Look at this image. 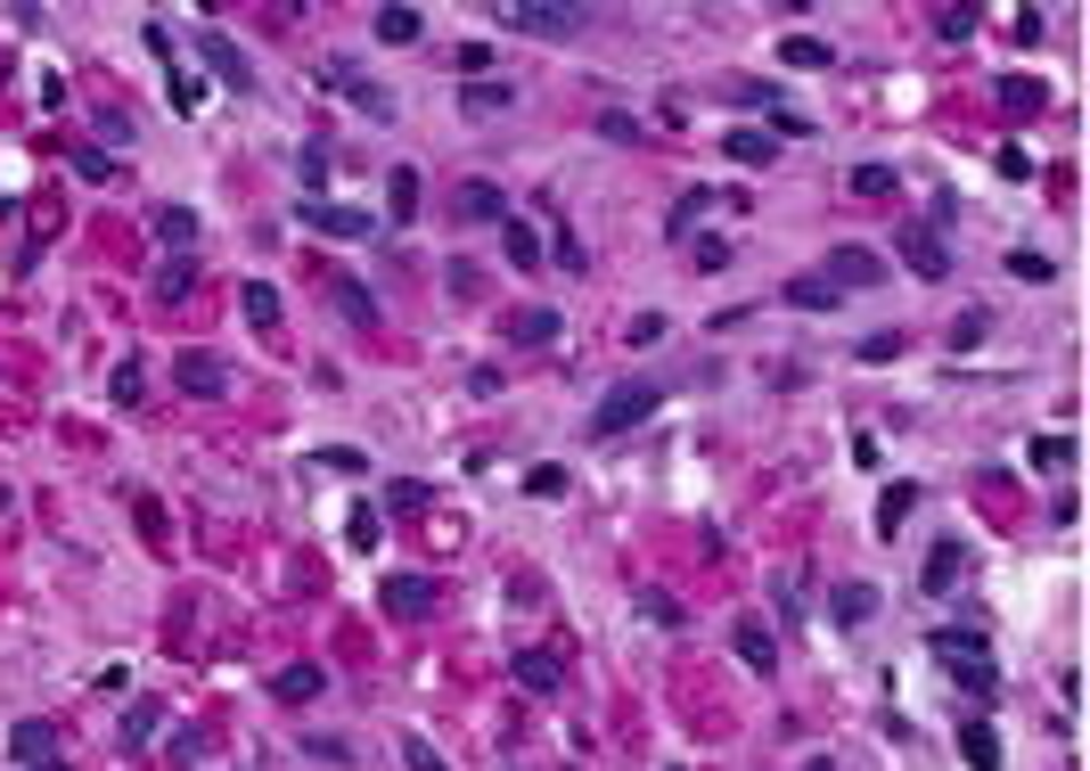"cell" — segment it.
<instances>
[{
  "label": "cell",
  "instance_id": "cell-1",
  "mask_svg": "<svg viewBox=\"0 0 1090 771\" xmlns=\"http://www.w3.org/2000/svg\"><path fill=\"white\" fill-rule=\"evenodd\" d=\"M320 82H328V91H345V99H353V108H361L369 123H394V115H403V108H394V91H386V82H369L361 67H353V58H328V67H320Z\"/></svg>",
  "mask_w": 1090,
  "mask_h": 771
},
{
  "label": "cell",
  "instance_id": "cell-2",
  "mask_svg": "<svg viewBox=\"0 0 1090 771\" xmlns=\"http://www.w3.org/2000/svg\"><path fill=\"white\" fill-rule=\"evenodd\" d=\"M648 410H656V386H648V378H623V386L591 410V435H623V427H640Z\"/></svg>",
  "mask_w": 1090,
  "mask_h": 771
},
{
  "label": "cell",
  "instance_id": "cell-3",
  "mask_svg": "<svg viewBox=\"0 0 1090 771\" xmlns=\"http://www.w3.org/2000/svg\"><path fill=\"white\" fill-rule=\"evenodd\" d=\"M821 280L836 287V296H845V287H877V280H886V255H869V246H836V255L821 263Z\"/></svg>",
  "mask_w": 1090,
  "mask_h": 771
},
{
  "label": "cell",
  "instance_id": "cell-4",
  "mask_svg": "<svg viewBox=\"0 0 1090 771\" xmlns=\"http://www.w3.org/2000/svg\"><path fill=\"white\" fill-rule=\"evenodd\" d=\"M173 386L197 394V403H222V394H230V369L214 362V353H173Z\"/></svg>",
  "mask_w": 1090,
  "mask_h": 771
},
{
  "label": "cell",
  "instance_id": "cell-5",
  "mask_svg": "<svg viewBox=\"0 0 1090 771\" xmlns=\"http://www.w3.org/2000/svg\"><path fill=\"white\" fill-rule=\"evenodd\" d=\"M894 255H903L918 280H943V271H951V246H943L927 222H910V231H894Z\"/></svg>",
  "mask_w": 1090,
  "mask_h": 771
},
{
  "label": "cell",
  "instance_id": "cell-6",
  "mask_svg": "<svg viewBox=\"0 0 1090 771\" xmlns=\"http://www.w3.org/2000/svg\"><path fill=\"white\" fill-rule=\"evenodd\" d=\"M386 616L394 623H418V616H435V575H386Z\"/></svg>",
  "mask_w": 1090,
  "mask_h": 771
},
{
  "label": "cell",
  "instance_id": "cell-7",
  "mask_svg": "<svg viewBox=\"0 0 1090 771\" xmlns=\"http://www.w3.org/2000/svg\"><path fill=\"white\" fill-rule=\"evenodd\" d=\"M574 26H582V9H526V0L500 9V33H550V41H566Z\"/></svg>",
  "mask_w": 1090,
  "mask_h": 771
},
{
  "label": "cell",
  "instance_id": "cell-8",
  "mask_svg": "<svg viewBox=\"0 0 1090 771\" xmlns=\"http://www.w3.org/2000/svg\"><path fill=\"white\" fill-rule=\"evenodd\" d=\"M304 231H320V239H377L369 214H353V205H328V197H304Z\"/></svg>",
  "mask_w": 1090,
  "mask_h": 771
},
{
  "label": "cell",
  "instance_id": "cell-9",
  "mask_svg": "<svg viewBox=\"0 0 1090 771\" xmlns=\"http://www.w3.org/2000/svg\"><path fill=\"white\" fill-rule=\"evenodd\" d=\"M509 673H517V681H526V690H533V698H550V690H566V657H558V649H517V657H509Z\"/></svg>",
  "mask_w": 1090,
  "mask_h": 771
},
{
  "label": "cell",
  "instance_id": "cell-10",
  "mask_svg": "<svg viewBox=\"0 0 1090 771\" xmlns=\"http://www.w3.org/2000/svg\"><path fill=\"white\" fill-rule=\"evenodd\" d=\"M968 567H976V558H968V541H935V558H927V575H918V582H927V591L943 599V591H959V582H968Z\"/></svg>",
  "mask_w": 1090,
  "mask_h": 771
},
{
  "label": "cell",
  "instance_id": "cell-11",
  "mask_svg": "<svg viewBox=\"0 0 1090 771\" xmlns=\"http://www.w3.org/2000/svg\"><path fill=\"white\" fill-rule=\"evenodd\" d=\"M197 58H205V67H214V74L230 82V91H255V67H246V58L230 50L222 33H197Z\"/></svg>",
  "mask_w": 1090,
  "mask_h": 771
},
{
  "label": "cell",
  "instance_id": "cell-12",
  "mask_svg": "<svg viewBox=\"0 0 1090 771\" xmlns=\"http://www.w3.org/2000/svg\"><path fill=\"white\" fill-rule=\"evenodd\" d=\"M451 214H459V222H509V205H500L492 181H459V190H451Z\"/></svg>",
  "mask_w": 1090,
  "mask_h": 771
},
{
  "label": "cell",
  "instance_id": "cell-13",
  "mask_svg": "<svg viewBox=\"0 0 1090 771\" xmlns=\"http://www.w3.org/2000/svg\"><path fill=\"white\" fill-rule=\"evenodd\" d=\"M369 33H377V41H394V50H410V41L427 33V17H418V9H403V0H386V9L369 17Z\"/></svg>",
  "mask_w": 1090,
  "mask_h": 771
},
{
  "label": "cell",
  "instance_id": "cell-14",
  "mask_svg": "<svg viewBox=\"0 0 1090 771\" xmlns=\"http://www.w3.org/2000/svg\"><path fill=\"white\" fill-rule=\"evenodd\" d=\"M780 58H787L795 74H828V67H836V41H821V33H787Z\"/></svg>",
  "mask_w": 1090,
  "mask_h": 771
},
{
  "label": "cell",
  "instance_id": "cell-15",
  "mask_svg": "<svg viewBox=\"0 0 1090 771\" xmlns=\"http://www.w3.org/2000/svg\"><path fill=\"white\" fill-rule=\"evenodd\" d=\"M9 755L26 763V771H41V763H58V739H50V722H17L9 731Z\"/></svg>",
  "mask_w": 1090,
  "mask_h": 771
},
{
  "label": "cell",
  "instance_id": "cell-16",
  "mask_svg": "<svg viewBox=\"0 0 1090 771\" xmlns=\"http://www.w3.org/2000/svg\"><path fill=\"white\" fill-rule=\"evenodd\" d=\"M558 337V304H526L509 312V345H550Z\"/></svg>",
  "mask_w": 1090,
  "mask_h": 771
},
{
  "label": "cell",
  "instance_id": "cell-17",
  "mask_svg": "<svg viewBox=\"0 0 1090 771\" xmlns=\"http://www.w3.org/2000/svg\"><path fill=\"white\" fill-rule=\"evenodd\" d=\"M722 156H730V164H763V173H771V156H780V140H771V132H754V123H738V132L722 140Z\"/></svg>",
  "mask_w": 1090,
  "mask_h": 771
},
{
  "label": "cell",
  "instance_id": "cell-18",
  "mask_svg": "<svg viewBox=\"0 0 1090 771\" xmlns=\"http://www.w3.org/2000/svg\"><path fill=\"white\" fill-rule=\"evenodd\" d=\"M780 304H795V312H836L845 296H836V287L821 280V271H804V280H787V287H780Z\"/></svg>",
  "mask_w": 1090,
  "mask_h": 771
},
{
  "label": "cell",
  "instance_id": "cell-19",
  "mask_svg": "<svg viewBox=\"0 0 1090 771\" xmlns=\"http://www.w3.org/2000/svg\"><path fill=\"white\" fill-rule=\"evenodd\" d=\"M828 616H836V623H869V616H877V591H869V582H836V591H828Z\"/></svg>",
  "mask_w": 1090,
  "mask_h": 771
},
{
  "label": "cell",
  "instance_id": "cell-20",
  "mask_svg": "<svg viewBox=\"0 0 1090 771\" xmlns=\"http://www.w3.org/2000/svg\"><path fill=\"white\" fill-rule=\"evenodd\" d=\"M509 99H517V91H509V82H492V74L459 82V108H468V115H500V108H509Z\"/></svg>",
  "mask_w": 1090,
  "mask_h": 771
},
{
  "label": "cell",
  "instance_id": "cell-21",
  "mask_svg": "<svg viewBox=\"0 0 1090 771\" xmlns=\"http://www.w3.org/2000/svg\"><path fill=\"white\" fill-rule=\"evenodd\" d=\"M271 690H279L287 706H312V698H320V690H328V673H320V665H287V673H279V681H271Z\"/></svg>",
  "mask_w": 1090,
  "mask_h": 771
},
{
  "label": "cell",
  "instance_id": "cell-22",
  "mask_svg": "<svg viewBox=\"0 0 1090 771\" xmlns=\"http://www.w3.org/2000/svg\"><path fill=\"white\" fill-rule=\"evenodd\" d=\"M386 214L394 222H418V173H410V164H394V173H386Z\"/></svg>",
  "mask_w": 1090,
  "mask_h": 771
},
{
  "label": "cell",
  "instance_id": "cell-23",
  "mask_svg": "<svg viewBox=\"0 0 1090 771\" xmlns=\"http://www.w3.org/2000/svg\"><path fill=\"white\" fill-rule=\"evenodd\" d=\"M156 731H164V698H140L132 714H123V747H149Z\"/></svg>",
  "mask_w": 1090,
  "mask_h": 771
},
{
  "label": "cell",
  "instance_id": "cell-24",
  "mask_svg": "<svg viewBox=\"0 0 1090 771\" xmlns=\"http://www.w3.org/2000/svg\"><path fill=\"white\" fill-rule=\"evenodd\" d=\"M959 755H968L976 771H1000V739H992V722H968V731H959Z\"/></svg>",
  "mask_w": 1090,
  "mask_h": 771
},
{
  "label": "cell",
  "instance_id": "cell-25",
  "mask_svg": "<svg viewBox=\"0 0 1090 771\" xmlns=\"http://www.w3.org/2000/svg\"><path fill=\"white\" fill-rule=\"evenodd\" d=\"M500 246H509V263H517V271H541V239H533V231H526L517 214L500 222Z\"/></svg>",
  "mask_w": 1090,
  "mask_h": 771
},
{
  "label": "cell",
  "instance_id": "cell-26",
  "mask_svg": "<svg viewBox=\"0 0 1090 771\" xmlns=\"http://www.w3.org/2000/svg\"><path fill=\"white\" fill-rule=\"evenodd\" d=\"M738 657L754 665V673H771V665H780V640H771L763 623H738Z\"/></svg>",
  "mask_w": 1090,
  "mask_h": 771
},
{
  "label": "cell",
  "instance_id": "cell-27",
  "mask_svg": "<svg viewBox=\"0 0 1090 771\" xmlns=\"http://www.w3.org/2000/svg\"><path fill=\"white\" fill-rule=\"evenodd\" d=\"M632 608H640L648 623H664V632H681V623H689V616L673 608V599H664V591H656V582H640V591H632Z\"/></svg>",
  "mask_w": 1090,
  "mask_h": 771
},
{
  "label": "cell",
  "instance_id": "cell-28",
  "mask_svg": "<svg viewBox=\"0 0 1090 771\" xmlns=\"http://www.w3.org/2000/svg\"><path fill=\"white\" fill-rule=\"evenodd\" d=\"M189 287H197V263H189V255H173V263L156 271V304H181Z\"/></svg>",
  "mask_w": 1090,
  "mask_h": 771
},
{
  "label": "cell",
  "instance_id": "cell-29",
  "mask_svg": "<svg viewBox=\"0 0 1090 771\" xmlns=\"http://www.w3.org/2000/svg\"><path fill=\"white\" fill-rule=\"evenodd\" d=\"M238 304H246V321H255V328H263V337H279V296H271V287H263V280H255V287H246V296H238Z\"/></svg>",
  "mask_w": 1090,
  "mask_h": 771
},
{
  "label": "cell",
  "instance_id": "cell-30",
  "mask_svg": "<svg viewBox=\"0 0 1090 771\" xmlns=\"http://www.w3.org/2000/svg\"><path fill=\"white\" fill-rule=\"evenodd\" d=\"M935 649L951 657V665H959V657H984V632H976V623H943V632H935Z\"/></svg>",
  "mask_w": 1090,
  "mask_h": 771
},
{
  "label": "cell",
  "instance_id": "cell-31",
  "mask_svg": "<svg viewBox=\"0 0 1090 771\" xmlns=\"http://www.w3.org/2000/svg\"><path fill=\"white\" fill-rule=\"evenodd\" d=\"M910 509H918V485H886V501H877V526L894 534V526H903Z\"/></svg>",
  "mask_w": 1090,
  "mask_h": 771
},
{
  "label": "cell",
  "instance_id": "cell-32",
  "mask_svg": "<svg viewBox=\"0 0 1090 771\" xmlns=\"http://www.w3.org/2000/svg\"><path fill=\"white\" fill-rule=\"evenodd\" d=\"M74 173H82V181H108V190H115V181H123V164H115L108 149H74Z\"/></svg>",
  "mask_w": 1090,
  "mask_h": 771
},
{
  "label": "cell",
  "instance_id": "cell-33",
  "mask_svg": "<svg viewBox=\"0 0 1090 771\" xmlns=\"http://www.w3.org/2000/svg\"><path fill=\"white\" fill-rule=\"evenodd\" d=\"M894 181H903L894 164H853V197H886Z\"/></svg>",
  "mask_w": 1090,
  "mask_h": 771
},
{
  "label": "cell",
  "instance_id": "cell-34",
  "mask_svg": "<svg viewBox=\"0 0 1090 771\" xmlns=\"http://www.w3.org/2000/svg\"><path fill=\"white\" fill-rule=\"evenodd\" d=\"M156 239L189 246V239H197V214H189V205H164V214H156Z\"/></svg>",
  "mask_w": 1090,
  "mask_h": 771
},
{
  "label": "cell",
  "instance_id": "cell-35",
  "mask_svg": "<svg viewBox=\"0 0 1090 771\" xmlns=\"http://www.w3.org/2000/svg\"><path fill=\"white\" fill-rule=\"evenodd\" d=\"M1000 108H1017V115H1033V108H1041V82H1025V74H1009V82H1000Z\"/></svg>",
  "mask_w": 1090,
  "mask_h": 771
},
{
  "label": "cell",
  "instance_id": "cell-36",
  "mask_svg": "<svg viewBox=\"0 0 1090 771\" xmlns=\"http://www.w3.org/2000/svg\"><path fill=\"white\" fill-rule=\"evenodd\" d=\"M296 181H304L312 197H320V181H328V149H320V140H312V149L296 156Z\"/></svg>",
  "mask_w": 1090,
  "mask_h": 771
},
{
  "label": "cell",
  "instance_id": "cell-37",
  "mask_svg": "<svg viewBox=\"0 0 1090 771\" xmlns=\"http://www.w3.org/2000/svg\"><path fill=\"white\" fill-rule=\"evenodd\" d=\"M403 763H410V771H451V763H444V755H435V747H427V739H418V731H403Z\"/></svg>",
  "mask_w": 1090,
  "mask_h": 771
},
{
  "label": "cell",
  "instance_id": "cell-38",
  "mask_svg": "<svg viewBox=\"0 0 1090 771\" xmlns=\"http://www.w3.org/2000/svg\"><path fill=\"white\" fill-rule=\"evenodd\" d=\"M935 33L943 41H968L976 33V9H935Z\"/></svg>",
  "mask_w": 1090,
  "mask_h": 771
},
{
  "label": "cell",
  "instance_id": "cell-39",
  "mask_svg": "<svg viewBox=\"0 0 1090 771\" xmlns=\"http://www.w3.org/2000/svg\"><path fill=\"white\" fill-rule=\"evenodd\" d=\"M197 99H205V82H197V74H189V67H181V74H173V108H181V115H205V108H197Z\"/></svg>",
  "mask_w": 1090,
  "mask_h": 771
},
{
  "label": "cell",
  "instance_id": "cell-40",
  "mask_svg": "<svg viewBox=\"0 0 1090 771\" xmlns=\"http://www.w3.org/2000/svg\"><path fill=\"white\" fill-rule=\"evenodd\" d=\"M903 353V328H877V337H862V362H894Z\"/></svg>",
  "mask_w": 1090,
  "mask_h": 771
},
{
  "label": "cell",
  "instance_id": "cell-41",
  "mask_svg": "<svg viewBox=\"0 0 1090 771\" xmlns=\"http://www.w3.org/2000/svg\"><path fill=\"white\" fill-rule=\"evenodd\" d=\"M1000 26H1009L1017 41H1041V9H1000Z\"/></svg>",
  "mask_w": 1090,
  "mask_h": 771
},
{
  "label": "cell",
  "instance_id": "cell-42",
  "mask_svg": "<svg viewBox=\"0 0 1090 771\" xmlns=\"http://www.w3.org/2000/svg\"><path fill=\"white\" fill-rule=\"evenodd\" d=\"M485 67H492V41H459V74H468V82H476V74H485Z\"/></svg>",
  "mask_w": 1090,
  "mask_h": 771
},
{
  "label": "cell",
  "instance_id": "cell-43",
  "mask_svg": "<svg viewBox=\"0 0 1090 771\" xmlns=\"http://www.w3.org/2000/svg\"><path fill=\"white\" fill-rule=\"evenodd\" d=\"M337 304H345V321H369V312H377V304H369V296H361L353 280H337Z\"/></svg>",
  "mask_w": 1090,
  "mask_h": 771
},
{
  "label": "cell",
  "instance_id": "cell-44",
  "mask_svg": "<svg viewBox=\"0 0 1090 771\" xmlns=\"http://www.w3.org/2000/svg\"><path fill=\"white\" fill-rule=\"evenodd\" d=\"M566 485V468L558 460H541V468H526V493H558Z\"/></svg>",
  "mask_w": 1090,
  "mask_h": 771
},
{
  "label": "cell",
  "instance_id": "cell-45",
  "mask_svg": "<svg viewBox=\"0 0 1090 771\" xmlns=\"http://www.w3.org/2000/svg\"><path fill=\"white\" fill-rule=\"evenodd\" d=\"M99 132H108L115 149H123V140H132V115H123V108H99Z\"/></svg>",
  "mask_w": 1090,
  "mask_h": 771
},
{
  "label": "cell",
  "instance_id": "cell-46",
  "mask_svg": "<svg viewBox=\"0 0 1090 771\" xmlns=\"http://www.w3.org/2000/svg\"><path fill=\"white\" fill-rule=\"evenodd\" d=\"M1009 271H1017V280H1050V255H1025V246H1017Z\"/></svg>",
  "mask_w": 1090,
  "mask_h": 771
},
{
  "label": "cell",
  "instance_id": "cell-47",
  "mask_svg": "<svg viewBox=\"0 0 1090 771\" xmlns=\"http://www.w3.org/2000/svg\"><path fill=\"white\" fill-rule=\"evenodd\" d=\"M377 534H386V526H377V509L353 517V550H377Z\"/></svg>",
  "mask_w": 1090,
  "mask_h": 771
},
{
  "label": "cell",
  "instance_id": "cell-48",
  "mask_svg": "<svg viewBox=\"0 0 1090 771\" xmlns=\"http://www.w3.org/2000/svg\"><path fill=\"white\" fill-rule=\"evenodd\" d=\"M804 771H836V763H804Z\"/></svg>",
  "mask_w": 1090,
  "mask_h": 771
}]
</instances>
